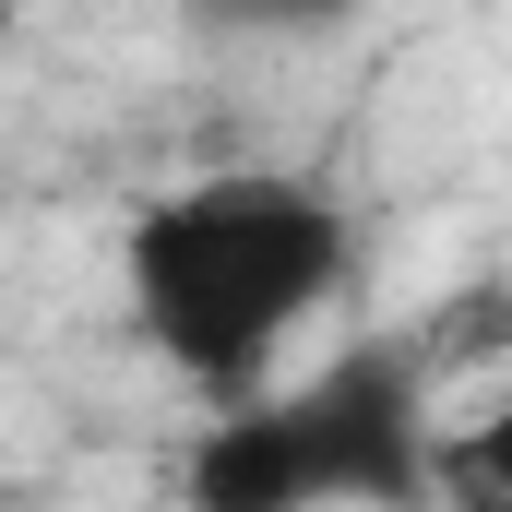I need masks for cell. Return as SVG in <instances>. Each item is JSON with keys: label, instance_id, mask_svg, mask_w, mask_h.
Wrapping results in <instances>:
<instances>
[{"label": "cell", "instance_id": "obj_1", "mask_svg": "<svg viewBox=\"0 0 512 512\" xmlns=\"http://www.w3.org/2000/svg\"><path fill=\"white\" fill-rule=\"evenodd\" d=\"M120 286L155 370H179L227 417L286 382L310 322L358 286V215L298 167H215L131 215Z\"/></svg>", "mask_w": 512, "mask_h": 512}, {"label": "cell", "instance_id": "obj_2", "mask_svg": "<svg viewBox=\"0 0 512 512\" xmlns=\"http://www.w3.org/2000/svg\"><path fill=\"white\" fill-rule=\"evenodd\" d=\"M429 489L441 429L405 346H334L322 370H286L179 453L191 512H429Z\"/></svg>", "mask_w": 512, "mask_h": 512}]
</instances>
